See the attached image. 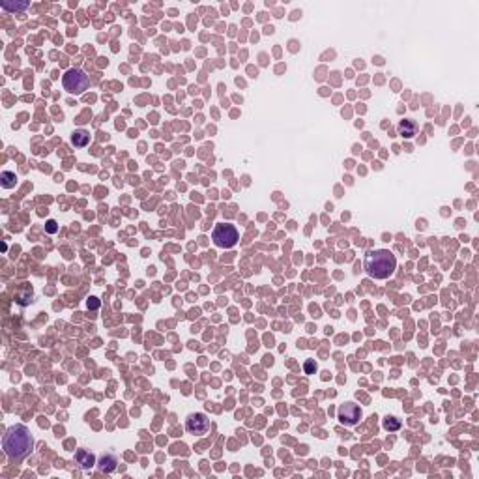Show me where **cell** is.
<instances>
[{"label":"cell","instance_id":"obj_7","mask_svg":"<svg viewBox=\"0 0 479 479\" xmlns=\"http://www.w3.org/2000/svg\"><path fill=\"white\" fill-rule=\"evenodd\" d=\"M75 461H77V464L83 468V470H90V468H94V464H96V457L92 455L90 451H86V449H79L75 453Z\"/></svg>","mask_w":479,"mask_h":479},{"label":"cell","instance_id":"obj_14","mask_svg":"<svg viewBox=\"0 0 479 479\" xmlns=\"http://www.w3.org/2000/svg\"><path fill=\"white\" fill-rule=\"evenodd\" d=\"M56 230H58V225H56V221H55V219H49V221H47V232L55 234Z\"/></svg>","mask_w":479,"mask_h":479},{"label":"cell","instance_id":"obj_12","mask_svg":"<svg viewBox=\"0 0 479 479\" xmlns=\"http://www.w3.org/2000/svg\"><path fill=\"white\" fill-rule=\"evenodd\" d=\"M0 8L6 10V12H24V10L30 8V2H21V4H17V2H2Z\"/></svg>","mask_w":479,"mask_h":479},{"label":"cell","instance_id":"obj_5","mask_svg":"<svg viewBox=\"0 0 479 479\" xmlns=\"http://www.w3.org/2000/svg\"><path fill=\"white\" fill-rule=\"evenodd\" d=\"M337 418H339V421L343 425L354 427V425H358L359 419H361V408L358 405H354V403H345V405H341L339 410H337Z\"/></svg>","mask_w":479,"mask_h":479},{"label":"cell","instance_id":"obj_8","mask_svg":"<svg viewBox=\"0 0 479 479\" xmlns=\"http://www.w3.org/2000/svg\"><path fill=\"white\" fill-rule=\"evenodd\" d=\"M397 129H399V135H403L405 139H412L418 135V124L414 120H401Z\"/></svg>","mask_w":479,"mask_h":479},{"label":"cell","instance_id":"obj_3","mask_svg":"<svg viewBox=\"0 0 479 479\" xmlns=\"http://www.w3.org/2000/svg\"><path fill=\"white\" fill-rule=\"evenodd\" d=\"M212 240H214V243H216L217 247L230 249V247H234L238 243L240 234L234 225H230V223H219V225H216L214 232H212Z\"/></svg>","mask_w":479,"mask_h":479},{"label":"cell","instance_id":"obj_10","mask_svg":"<svg viewBox=\"0 0 479 479\" xmlns=\"http://www.w3.org/2000/svg\"><path fill=\"white\" fill-rule=\"evenodd\" d=\"M72 143L73 146H77V148H84L86 144L90 143V133L84 131V129H79V131H73L72 135Z\"/></svg>","mask_w":479,"mask_h":479},{"label":"cell","instance_id":"obj_9","mask_svg":"<svg viewBox=\"0 0 479 479\" xmlns=\"http://www.w3.org/2000/svg\"><path fill=\"white\" fill-rule=\"evenodd\" d=\"M116 464H118V461H116V457L114 455H103L99 459V462H97V466L101 472H105V474H111V472H114L116 470Z\"/></svg>","mask_w":479,"mask_h":479},{"label":"cell","instance_id":"obj_13","mask_svg":"<svg viewBox=\"0 0 479 479\" xmlns=\"http://www.w3.org/2000/svg\"><path fill=\"white\" fill-rule=\"evenodd\" d=\"M384 429L386 431H399L401 429V421L397 418H389L387 416V418L384 419Z\"/></svg>","mask_w":479,"mask_h":479},{"label":"cell","instance_id":"obj_2","mask_svg":"<svg viewBox=\"0 0 479 479\" xmlns=\"http://www.w3.org/2000/svg\"><path fill=\"white\" fill-rule=\"evenodd\" d=\"M397 268L395 255L387 249H374L365 257V272L372 279H387Z\"/></svg>","mask_w":479,"mask_h":479},{"label":"cell","instance_id":"obj_6","mask_svg":"<svg viewBox=\"0 0 479 479\" xmlns=\"http://www.w3.org/2000/svg\"><path fill=\"white\" fill-rule=\"evenodd\" d=\"M185 429L189 434H195V436H203L208 432L210 429V419L206 418L204 414H191L187 421H185Z\"/></svg>","mask_w":479,"mask_h":479},{"label":"cell","instance_id":"obj_16","mask_svg":"<svg viewBox=\"0 0 479 479\" xmlns=\"http://www.w3.org/2000/svg\"><path fill=\"white\" fill-rule=\"evenodd\" d=\"M97 305H99V301H97L96 298H90V301H88V307H94V309H96Z\"/></svg>","mask_w":479,"mask_h":479},{"label":"cell","instance_id":"obj_15","mask_svg":"<svg viewBox=\"0 0 479 479\" xmlns=\"http://www.w3.org/2000/svg\"><path fill=\"white\" fill-rule=\"evenodd\" d=\"M303 369H305V372H307V374H313V372L316 371V365H314V361H305Z\"/></svg>","mask_w":479,"mask_h":479},{"label":"cell","instance_id":"obj_11","mask_svg":"<svg viewBox=\"0 0 479 479\" xmlns=\"http://www.w3.org/2000/svg\"><path fill=\"white\" fill-rule=\"evenodd\" d=\"M15 184H17L15 172H8V170H4V172L0 174V185H2L4 189H12V187H15Z\"/></svg>","mask_w":479,"mask_h":479},{"label":"cell","instance_id":"obj_4","mask_svg":"<svg viewBox=\"0 0 479 479\" xmlns=\"http://www.w3.org/2000/svg\"><path fill=\"white\" fill-rule=\"evenodd\" d=\"M64 88L70 92V94H83L84 90H88L90 86V79L83 70H68L64 79Z\"/></svg>","mask_w":479,"mask_h":479},{"label":"cell","instance_id":"obj_1","mask_svg":"<svg viewBox=\"0 0 479 479\" xmlns=\"http://www.w3.org/2000/svg\"><path fill=\"white\" fill-rule=\"evenodd\" d=\"M2 447L12 461H23L24 457L32 453L34 438L24 425H15V427H10L6 431L4 438H2Z\"/></svg>","mask_w":479,"mask_h":479}]
</instances>
